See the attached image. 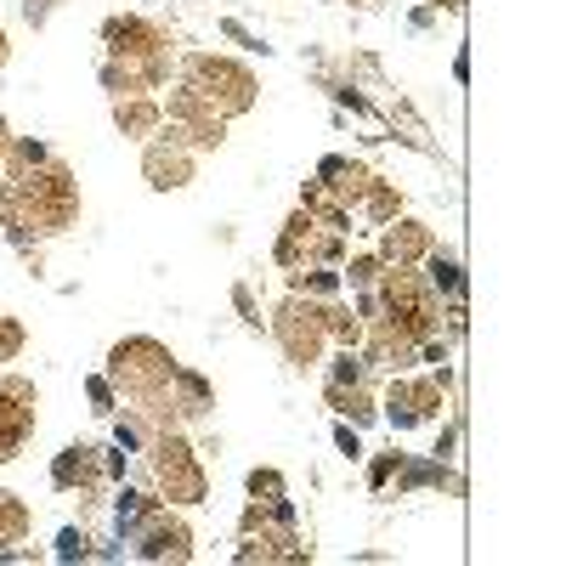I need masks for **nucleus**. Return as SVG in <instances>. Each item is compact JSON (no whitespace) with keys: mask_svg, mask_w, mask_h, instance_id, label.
<instances>
[{"mask_svg":"<svg viewBox=\"0 0 566 566\" xmlns=\"http://www.w3.org/2000/svg\"><path fill=\"white\" fill-rule=\"evenodd\" d=\"M0 63H7V34H0Z\"/></svg>","mask_w":566,"mask_h":566,"instance_id":"nucleus-25","label":"nucleus"},{"mask_svg":"<svg viewBox=\"0 0 566 566\" xmlns=\"http://www.w3.org/2000/svg\"><path fill=\"white\" fill-rule=\"evenodd\" d=\"M142 170H148L154 187H187V176H193V159H187L181 136H165V142H154V148H148Z\"/></svg>","mask_w":566,"mask_h":566,"instance_id":"nucleus-10","label":"nucleus"},{"mask_svg":"<svg viewBox=\"0 0 566 566\" xmlns=\"http://www.w3.org/2000/svg\"><path fill=\"white\" fill-rule=\"evenodd\" d=\"M442 374L437 380H402V386H391L386 391V413H391V424L397 431H413L419 419H431V413H442Z\"/></svg>","mask_w":566,"mask_h":566,"instance_id":"nucleus-7","label":"nucleus"},{"mask_svg":"<svg viewBox=\"0 0 566 566\" xmlns=\"http://www.w3.org/2000/svg\"><path fill=\"white\" fill-rule=\"evenodd\" d=\"M29 437H34V386L12 374V380H0V464L18 459Z\"/></svg>","mask_w":566,"mask_h":566,"instance_id":"nucleus-5","label":"nucleus"},{"mask_svg":"<svg viewBox=\"0 0 566 566\" xmlns=\"http://www.w3.org/2000/svg\"><path fill=\"white\" fill-rule=\"evenodd\" d=\"M18 352H23V328L12 317H0V363H12Z\"/></svg>","mask_w":566,"mask_h":566,"instance_id":"nucleus-20","label":"nucleus"},{"mask_svg":"<svg viewBox=\"0 0 566 566\" xmlns=\"http://www.w3.org/2000/svg\"><path fill=\"white\" fill-rule=\"evenodd\" d=\"M424 250H431V232H424L419 221H397V227L386 232V244H380V255H386L391 266H413Z\"/></svg>","mask_w":566,"mask_h":566,"instance_id":"nucleus-11","label":"nucleus"},{"mask_svg":"<svg viewBox=\"0 0 566 566\" xmlns=\"http://www.w3.org/2000/svg\"><path fill=\"white\" fill-rule=\"evenodd\" d=\"M114 119H119V130H125V136L148 142V136L159 130V103H148V97H125V103L114 108Z\"/></svg>","mask_w":566,"mask_h":566,"instance_id":"nucleus-13","label":"nucleus"},{"mask_svg":"<svg viewBox=\"0 0 566 566\" xmlns=\"http://www.w3.org/2000/svg\"><path fill=\"white\" fill-rule=\"evenodd\" d=\"M148 470H154V488H159L170 504H205V493H210L193 448H187L176 431L148 437Z\"/></svg>","mask_w":566,"mask_h":566,"instance_id":"nucleus-1","label":"nucleus"},{"mask_svg":"<svg viewBox=\"0 0 566 566\" xmlns=\"http://www.w3.org/2000/svg\"><path fill=\"white\" fill-rule=\"evenodd\" d=\"M335 442H340V448H346V453H352V459H357V453H363V442H357V431H346V424H340V431H335Z\"/></svg>","mask_w":566,"mask_h":566,"instance_id":"nucleus-23","label":"nucleus"},{"mask_svg":"<svg viewBox=\"0 0 566 566\" xmlns=\"http://www.w3.org/2000/svg\"><path fill=\"white\" fill-rule=\"evenodd\" d=\"M170 402H176V419H205L210 413V386L193 368H176L170 374Z\"/></svg>","mask_w":566,"mask_h":566,"instance_id":"nucleus-12","label":"nucleus"},{"mask_svg":"<svg viewBox=\"0 0 566 566\" xmlns=\"http://www.w3.org/2000/svg\"><path fill=\"white\" fill-rule=\"evenodd\" d=\"M91 549H85V533H74V527H63V538H57V560H85Z\"/></svg>","mask_w":566,"mask_h":566,"instance_id":"nucleus-22","label":"nucleus"},{"mask_svg":"<svg viewBox=\"0 0 566 566\" xmlns=\"http://www.w3.org/2000/svg\"><path fill=\"white\" fill-rule=\"evenodd\" d=\"M187 85H193L216 114H244L255 103V80L227 57H193L187 63Z\"/></svg>","mask_w":566,"mask_h":566,"instance_id":"nucleus-3","label":"nucleus"},{"mask_svg":"<svg viewBox=\"0 0 566 566\" xmlns=\"http://www.w3.org/2000/svg\"><path fill=\"white\" fill-rule=\"evenodd\" d=\"M154 504L159 499H148V493H136V488H119V499H114V527L130 538L142 522H148V515H154Z\"/></svg>","mask_w":566,"mask_h":566,"instance_id":"nucleus-14","label":"nucleus"},{"mask_svg":"<svg viewBox=\"0 0 566 566\" xmlns=\"http://www.w3.org/2000/svg\"><path fill=\"white\" fill-rule=\"evenodd\" d=\"M363 205H368V221H391V216H397V187H391V181H380V176H368Z\"/></svg>","mask_w":566,"mask_h":566,"instance_id":"nucleus-16","label":"nucleus"},{"mask_svg":"<svg viewBox=\"0 0 566 566\" xmlns=\"http://www.w3.org/2000/svg\"><path fill=\"white\" fill-rule=\"evenodd\" d=\"M85 391H91V402H97V413H103V419L114 413V386L103 380V374H91V380H85Z\"/></svg>","mask_w":566,"mask_h":566,"instance_id":"nucleus-21","label":"nucleus"},{"mask_svg":"<svg viewBox=\"0 0 566 566\" xmlns=\"http://www.w3.org/2000/svg\"><path fill=\"white\" fill-rule=\"evenodd\" d=\"M103 34H108V52H114V57H154V52H170L165 34H159L154 23H142V18H114Z\"/></svg>","mask_w":566,"mask_h":566,"instance_id":"nucleus-9","label":"nucleus"},{"mask_svg":"<svg viewBox=\"0 0 566 566\" xmlns=\"http://www.w3.org/2000/svg\"><path fill=\"white\" fill-rule=\"evenodd\" d=\"M108 374L125 386V397H130V402H142V397H159V391L170 386L176 357H170L159 340H148V335H130V340H119V346H114Z\"/></svg>","mask_w":566,"mask_h":566,"instance_id":"nucleus-2","label":"nucleus"},{"mask_svg":"<svg viewBox=\"0 0 566 566\" xmlns=\"http://www.w3.org/2000/svg\"><path fill=\"white\" fill-rule=\"evenodd\" d=\"M52 482L63 488V493H97L103 482H108V464H103V448H85V442H74V448H63L57 453V464H52Z\"/></svg>","mask_w":566,"mask_h":566,"instance_id":"nucleus-8","label":"nucleus"},{"mask_svg":"<svg viewBox=\"0 0 566 566\" xmlns=\"http://www.w3.org/2000/svg\"><path fill=\"white\" fill-rule=\"evenodd\" d=\"M346 283H352V290H374V283H380V255L352 261V266H346Z\"/></svg>","mask_w":566,"mask_h":566,"instance_id":"nucleus-19","label":"nucleus"},{"mask_svg":"<svg viewBox=\"0 0 566 566\" xmlns=\"http://www.w3.org/2000/svg\"><path fill=\"white\" fill-rule=\"evenodd\" d=\"M277 340H283V352H290V363H317V352H323V340H328V328H323V312L312 306V301H290L277 312Z\"/></svg>","mask_w":566,"mask_h":566,"instance_id":"nucleus-4","label":"nucleus"},{"mask_svg":"<svg viewBox=\"0 0 566 566\" xmlns=\"http://www.w3.org/2000/svg\"><path fill=\"white\" fill-rule=\"evenodd\" d=\"M7 148H12V136H7V119H0V165H7Z\"/></svg>","mask_w":566,"mask_h":566,"instance_id":"nucleus-24","label":"nucleus"},{"mask_svg":"<svg viewBox=\"0 0 566 566\" xmlns=\"http://www.w3.org/2000/svg\"><path fill=\"white\" fill-rule=\"evenodd\" d=\"M29 533V504L18 493H0V544H18Z\"/></svg>","mask_w":566,"mask_h":566,"instance_id":"nucleus-15","label":"nucleus"},{"mask_svg":"<svg viewBox=\"0 0 566 566\" xmlns=\"http://www.w3.org/2000/svg\"><path fill=\"white\" fill-rule=\"evenodd\" d=\"M431 283H437V290H448L453 301L464 295V277H459V266H453L448 255H431Z\"/></svg>","mask_w":566,"mask_h":566,"instance_id":"nucleus-17","label":"nucleus"},{"mask_svg":"<svg viewBox=\"0 0 566 566\" xmlns=\"http://www.w3.org/2000/svg\"><path fill=\"white\" fill-rule=\"evenodd\" d=\"M437 7H464V0H437Z\"/></svg>","mask_w":566,"mask_h":566,"instance_id":"nucleus-26","label":"nucleus"},{"mask_svg":"<svg viewBox=\"0 0 566 566\" xmlns=\"http://www.w3.org/2000/svg\"><path fill=\"white\" fill-rule=\"evenodd\" d=\"M250 499H255V504L283 499V476H277V470H250Z\"/></svg>","mask_w":566,"mask_h":566,"instance_id":"nucleus-18","label":"nucleus"},{"mask_svg":"<svg viewBox=\"0 0 566 566\" xmlns=\"http://www.w3.org/2000/svg\"><path fill=\"white\" fill-rule=\"evenodd\" d=\"M130 544H136L142 560H193V533H187V522H176L165 504H154V515L130 533Z\"/></svg>","mask_w":566,"mask_h":566,"instance_id":"nucleus-6","label":"nucleus"}]
</instances>
